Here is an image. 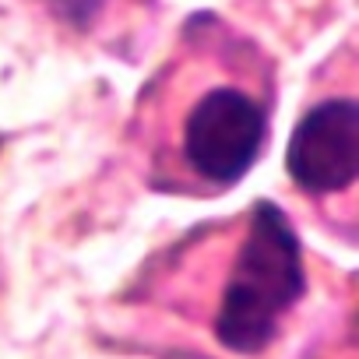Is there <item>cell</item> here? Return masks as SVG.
<instances>
[{
    "mask_svg": "<svg viewBox=\"0 0 359 359\" xmlns=\"http://www.w3.org/2000/svg\"><path fill=\"white\" fill-rule=\"evenodd\" d=\"M303 289V243L289 215L278 205L261 201L229 271L215 313V338L229 352L257 355L275 341L282 317L299 303Z\"/></svg>",
    "mask_w": 359,
    "mask_h": 359,
    "instance_id": "cell-1",
    "label": "cell"
},
{
    "mask_svg": "<svg viewBox=\"0 0 359 359\" xmlns=\"http://www.w3.org/2000/svg\"><path fill=\"white\" fill-rule=\"evenodd\" d=\"M289 180L306 194H341L359 176V106L331 99L303 113L285 151Z\"/></svg>",
    "mask_w": 359,
    "mask_h": 359,
    "instance_id": "cell-3",
    "label": "cell"
},
{
    "mask_svg": "<svg viewBox=\"0 0 359 359\" xmlns=\"http://www.w3.org/2000/svg\"><path fill=\"white\" fill-rule=\"evenodd\" d=\"M268 134V116L240 88L205 92L184 120V158L187 165L219 187L236 184L257 162Z\"/></svg>",
    "mask_w": 359,
    "mask_h": 359,
    "instance_id": "cell-2",
    "label": "cell"
}]
</instances>
